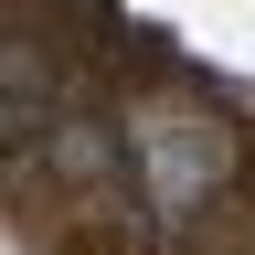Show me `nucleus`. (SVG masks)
<instances>
[{
  "mask_svg": "<svg viewBox=\"0 0 255 255\" xmlns=\"http://www.w3.org/2000/svg\"><path fill=\"white\" fill-rule=\"evenodd\" d=\"M0 202L21 255H255V0H0Z\"/></svg>",
  "mask_w": 255,
  "mask_h": 255,
  "instance_id": "1",
  "label": "nucleus"
}]
</instances>
